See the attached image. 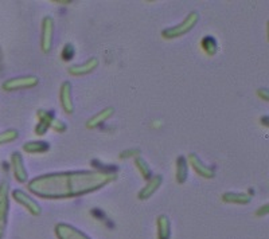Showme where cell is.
<instances>
[{"mask_svg":"<svg viewBox=\"0 0 269 239\" xmlns=\"http://www.w3.org/2000/svg\"><path fill=\"white\" fill-rule=\"evenodd\" d=\"M199 21V15H198V12L196 11H193L190 12L187 18H186L185 21L179 23L178 26L174 27H169V28H166L162 31V37L164 39H175V38H180L182 35H186L187 32L191 31L196 24Z\"/></svg>","mask_w":269,"mask_h":239,"instance_id":"cell-1","label":"cell"},{"mask_svg":"<svg viewBox=\"0 0 269 239\" xmlns=\"http://www.w3.org/2000/svg\"><path fill=\"white\" fill-rule=\"evenodd\" d=\"M38 85V78L34 75H27V77H18V78L7 79L3 82L1 88L5 92H14V90H21V89L34 88Z\"/></svg>","mask_w":269,"mask_h":239,"instance_id":"cell-2","label":"cell"},{"mask_svg":"<svg viewBox=\"0 0 269 239\" xmlns=\"http://www.w3.org/2000/svg\"><path fill=\"white\" fill-rule=\"evenodd\" d=\"M8 214V183H0V239H3Z\"/></svg>","mask_w":269,"mask_h":239,"instance_id":"cell-3","label":"cell"},{"mask_svg":"<svg viewBox=\"0 0 269 239\" xmlns=\"http://www.w3.org/2000/svg\"><path fill=\"white\" fill-rule=\"evenodd\" d=\"M12 198L15 199L16 202L19 203L21 206H23V207L26 208L27 211L31 214V215H34V216H38V215L42 214V208H41V206H39L34 199L30 198L28 195H26L24 192H22L21 190L12 191Z\"/></svg>","mask_w":269,"mask_h":239,"instance_id":"cell-4","label":"cell"},{"mask_svg":"<svg viewBox=\"0 0 269 239\" xmlns=\"http://www.w3.org/2000/svg\"><path fill=\"white\" fill-rule=\"evenodd\" d=\"M54 35V21L50 16H46L42 21V39H41V48L43 52H49L53 46Z\"/></svg>","mask_w":269,"mask_h":239,"instance_id":"cell-5","label":"cell"},{"mask_svg":"<svg viewBox=\"0 0 269 239\" xmlns=\"http://www.w3.org/2000/svg\"><path fill=\"white\" fill-rule=\"evenodd\" d=\"M189 161H190L191 167L196 173H198L201 177H205V179H211L216 175V169L213 167H207L206 164L202 163V160L199 157L196 156V153H190L189 155Z\"/></svg>","mask_w":269,"mask_h":239,"instance_id":"cell-6","label":"cell"},{"mask_svg":"<svg viewBox=\"0 0 269 239\" xmlns=\"http://www.w3.org/2000/svg\"><path fill=\"white\" fill-rule=\"evenodd\" d=\"M59 99H61V106L65 110V113L72 115L74 112V104L73 97H72V85L68 81L62 83V86H61Z\"/></svg>","mask_w":269,"mask_h":239,"instance_id":"cell-7","label":"cell"},{"mask_svg":"<svg viewBox=\"0 0 269 239\" xmlns=\"http://www.w3.org/2000/svg\"><path fill=\"white\" fill-rule=\"evenodd\" d=\"M11 164H12V172H14V176L19 183H26L27 179H28V175H27L26 168H24V164H23V159L18 153V152H14L12 156H11Z\"/></svg>","mask_w":269,"mask_h":239,"instance_id":"cell-8","label":"cell"},{"mask_svg":"<svg viewBox=\"0 0 269 239\" xmlns=\"http://www.w3.org/2000/svg\"><path fill=\"white\" fill-rule=\"evenodd\" d=\"M162 183H163V177L160 176V175H156V176L151 177V180L147 183V186L143 188L142 191H139V193H137V199H139V200H147V199H149L153 193L158 191Z\"/></svg>","mask_w":269,"mask_h":239,"instance_id":"cell-9","label":"cell"},{"mask_svg":"<svg viewBox=\"0 0 269 239\" xmlns=\"http://www.w3.org/2000/svg\"><path fill=\"white\" fill-rule=\"evenodd\" d=\"M38 120L39 122L35 126V135L45 136L51 125V121L54 120V113L48 110H38Z\"/></svg>","mask_w":269,"mask_h":239,"instance_id":"cell-10","label":"cell"},{"mask_svg":"<svg viewBox=\"0 0 269 239\" xmlns=\"http://www.w3.org/2000/svg\"><path fill=\"white\" fill-rule=\"evenodd\" d=\"M97 66H98V59L95 57H92L88 62L69 68V73L72 74V75H75V77H79V75H85V74L92 73Z\"/></svg>","mask_w":269,"mask_h":239,"instance_id":"cell-11","label":"cell"},{"mask_svg":"<svg viewBox=\"0 0 269 239\" xmlns=\"http://www.w3.org/2000/svg\"><path fill=\"white\" fill-rule=\"evenodd\" d=\"M113 113H115V109L113 108H105V109H102L101 112H98L97 115H95L92 119L86 122V128L88 129H95V128H97V126H100V125H102L104 122H105L106 120L111 119L112 116H113Z\"/></svg>","mask_w":269,"mask_h":239,"instance_id":"cell-12","label":"cell"},{"mask_svg":"<svg viewBox=\"0 0 269 239\" xmlns=\"http://www.w3.org/2000/svg\"><path fill=\"white\" fill-rule=\"evenodd\" d=\"M156 229H158V239L171 238V222L167 215H159L156 219Z\"/></svg>","mask_w":269,"mask_h":239,"instance_id":"cell-13","label":"cell"},{"mask_svg":"<svg viewBox=\"0 0 269 239\" xmlns=\"http://www.w3.org/2000/svg\"><path fill=\"white\" fill-rule=\"evenodd\" d=\"M222 202L230 204H248L250 202V195L244 192H226L222 195Z\"/></svg>","mask_w":269,"mask_h":239,"instance_id":"cell-14","label":"cell"},{"mask_svg":"<svg viewBox=\"0 0 269 239\" xmlns=\"http://www.w3.org/2000/svg\"><path fill=\"white\" fill-rule=\"evenodd\" d=\"M187 175H189L187 160L183 156H179L176 159V171H175L176 182L179 183V184H183L187 180Z\"/></svg>","mask_w":269,"mask_h":239,"instance_id":"cell-15","label":"cell"},{"mask_svg":"<svg viewBox=\"0 0 269 239\" xmlns=\"http://www.w3.org/2000/svg\"><path fill=\"white\" fill-rule=\"evenodd\" d=\"M201 47L203 52H205L206 55H209V57H213V55H216L217 51H218V43L214 38L211 37V35H207L201 41Z\"/></svg>","mask_w":269,"mask_h":239,"instance_id":"cell-16","label":"cell"},{"mask_svg":"<svg viewBox=\"0 0 269 239\" xmlns=\"http://www.w3.org/2000/svg\"><path fill=\"white\" fill-rule=\"evenodd\" d=\"M23 151L27 153H43L49 151V144L43 141H28L23 145Z\"/></svg>","mask_w":269,"mask_h":239,"instance_id":"cell-17","label":"cell"},{"mask_svg":"<svg viewBox=\"0 0 269 239\" xmlns=\"http://www.w3.org/2000/svg\"><path fill=\"white\" fill-rule=\"evenodd\" d=\"M135 166H136L137 171L140 172V175H142L144 179H151V168L147 164V161L142 159L140 156H137L135 159Z\"/></svg>","mask_w":269,"mask_h":239,"instance_id":"cell-18","label":"cell"},{"mask_svg":"<svg viewBox=\"0 0 269 239\" xmlns=\"http://www.w3.org/2000/svg\"><path fill=\"white\" fill-rule=\"evenodd\" d=\"M18 139V132L15 129H8L5 132H1L0 133V145L3 144H7V143H11Z\"/></svg>","mask_w":269,"mask_h":239,"instance_id":"cell-19","label":"cell"},{"mask_svg":"<svg viewBox=\"0 0 269 239\" xmlns=\"http://www.w3.org/2000/svg\"><path fill=\"white\" fill-rule=\"evenodd\" d=\"M74 54H75V48L72 43H68V45H65L64 48H62V52H61V58H62V61H70V59H73Z\"/></svg>","mask_w":269,"mask_h":239,"instance_id":"cell-20","label":"cell"},{"mask_svg":"<svg viewBox=\"0 0 269 239\" xmlns=\"http://www.w3.org/2000/svg\"><path fill=\"white\" fill-rule=\"evenodd\" d=\"M50 128H51L54 132H57V133H64L65 130H66V124H65V122H62L61 120L54 119L53 121H51Z\"/></svg>","mask_w":269,"mask_h":239,"instance_id":"cell-21","label":"cell"},{"mask_svg":"<svg viewBox=\"0 0 269 239\" xmlns=\"http://www.w3.org/2000/svg\"><path fill=\"white\" fill-rule=\"evenodd\" d=\"M137 155H140V151H139V149H136V148H133V149H127V151H122L119 157H120L122 160H125V159L135 157V156H137Z\"/></svg>","mask_w":269,"mask_h":239,"instance_id":"cell-22","label":"cell"},{"mask_svg":"<svg viewBox=\"0 0 269 239\" xmlns=\"http://www.w3.org/2000/svg\"><path fill=\"white\" fill-rule=\"evenodd\" d=\"M268 213H269V204H264L263 207L259 208V210L254 213V215H256V216H259V218H264V216L268 215Z\"/></svg>","mask_w":269,"mask_h":239,"instance_id":"cell-23","label":"cell"},{"mask_svg":"<svg viewBox=\"0 0 269 239\" xmlns=\"http://www.w3.org/2000/svg\"><path fill=\"white\" fill-rule=\"evenodd\" d=\"M256 94H257V97H260V98L263 99V101H265V102H267V101L269 99L268 90H267V89H259Z\"/></svg>","mask_w":269,"mask_h":239,"instance_id":"cell-24","label":"cell"},{"mask_svg":"<svg viewBox=\"0 0 269 239\" xmlns=\"http://www.w3.org/2000/svg\"><path fill=\"white\" fill-rule=\"evenodd\" d=\"M263 121H264L263 124H264L265 126H268V122H267V121H268V117H267V116H265V117H263Z\"/></svg>","mask_w":269,"mask_h":239,"instance_id":"cell-25","label":"cell"},{"mask_svg":"<svg viewBox=\"0 0 269 239\" xmlns=\"http://www.w3.org/2000/svg\"><path fill=\"white\" fill-rule=\"evenodd\" d=\"M53 3H58V4H69L70 1H53Z\"/></svg>","mask_w":269,"mask_h":239,"instance_id":"cell-26","label":"cell"}]
</instances>
